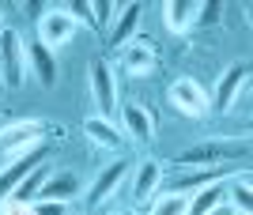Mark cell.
Wrapping results in <instances>:
<instances>
[{
    "label": "cell",
    "mask_w": 253,
    "mask_h": 215,
    "mask_svg": "<svg viewBox=\"0 0 253 215\" xmlns=\"http://www.w3.org/2000/svg\"><path fill=\"white\" fill-rule=\"evenodd\" d=\"M84 132H87V140L95 143V147H102V151H117V155H121V147H125V132L106 117H87Z\"/></svg>",
    "instance_id": "obj_11"
},
{
    "label": "cell",
    "mask_w": 253,
    "mask_h": 215,
    "mask_svg": "<svg viewBox=\"0 0 253 215\" xmlns=\"http://www.w3.org/2000/svg\"><path fill=\"white\" fill-rule=\"evenodd\" d=\"M91 11H95V31H106V27L114 23V15H117V4H110V0H95Z\"/></svg>",
    "instance_id": "obj_23"
},
{
    "label": "cell",
    "mask_w": 253,
    "mask_h": 215,
    "mask_svg": "<svg viewBox=\"0 0 253 215\" xmlns=\"http://www.w3.org/2000/svg\"><path fill=\"white\" fill-rule=\"evenodd\" d=\"M0 19H4V8H0Z\"/></svg>",
    "instance_id": "obj_30"
},
{
    "label": "cell",
    "mask_w": 253,
    "mask_h": 215,
    "mask_svg": "<svg viewBox=\"0 0 253 215\" xmlns=\"http://www.w3.org/2000/svg\"><path fill=\"white\" fill-rule=\"evenodd\" d=\"M223 196H227V189H223V181L208 185V189H201V193L193 196L189 204H185V215H208L215 204H223Z\"/></svg>",
    "instance_id": "obj_20"
},
{
    "label": "cell",
    "mask_w": 253,
    "mask_h": 215,
    "mask_svg": "<svg viewBox=\"0 0 253 215\" xmlns=\"http://www.w3.org/2000/svg\"><path fill=\"white\" fill-rule=\"evenodd\" d=\"M121 215H136V212H121Z\"/></svg>",
    "instance_id": "obj_29"
},
{
    "label": "cell",
    "mask_w": 253,
    "mask_h": 215,
    "mask_svg": "<svg viewBox=\"0 0 253 215\" xmlns=\"http://www.w3.org/2000/svg\"><path fill=\"white\" fill-rule=\"evenodd\" d=\"M223 178H227V170H223V166H197V170H189V174H181L178 181V189H174V193H201L204 185H215V181H223Z\"/></svg>",
    "instance_id": "obj_17"
},
{
    "label": "cell",
    "mask_w": 253,
    "mask_h": 215,
    "mask_svg": "<svg viewBox=\"0 0 253 215\" xmlns=\"http://www.w3.org/2000/svg\"><path fill=\"white\" fill-rule=\"evenodd\" d=\"M76 196H80V178L72 170H61V174H49V181L42 185V193L34 200H61V204H68Z\"/></svg>",
    "instance_id": "obj_13"
},
{
    "label": "cell",
    "mask_w": 253,
    "mask_h": 215,
    "mask_svg": "<svg viewBox=\"0 0 253 215\" xmlns=\"http://www.w3.org/2000/svg\"><path fill=\"white\" fill-rule=\"evenodd\" d=\"M136 23H140V4H128L121 15H114V23H110V34H106V42L114 45V49L128 45V42H132V34H136Z\"/></svg>",
    "instance_id": "obj_15"
},
{
    "label": "cell",
    "mask_w": 253,
    "mask_h": 215,
    "mask_svg": "<svg viewBox=\"0 0 253 215\" xmlns=\"http://www.w3.org/2000/svg\"><path fill=\"white\" fill-rule=\"evenodd\" d=\"M219 4L215 0H208V4H197V19H193V27H211V23H219Z\"/></svg>",
    "instance_id": "obj_24"
},
{
    "label": "cell",
    "mask_w": 253,
    "mask_h": 215,
    "mask_svg": "<svg viewBox=\"0 0 253 215\" xmlns=\"http://www.w3.org/2000/svg\"><path fill=\"white\" fill-rule=\"evenodd\" d=\"M167 102L178 109L181 117H204V113H208V91H204L197 79H189V75H181V79L170 83Z\"/></svg>",
    "instance_id": "obj_5"
},
{
    "label": "cell",
    "mask_w": 253,
    "mask_h": 215,
    "mask_svg": "<svg viewBox=\"0 0 253 215\" xmlns=\"http://www.w3.org/2000/svg\"><path fill=\"white\" fill-rule=\"evenodd\" d=\"M23 72H27V45H23L19 31L4 27L0 31V83L15 91L23 83Z\"/></svg>",
    "instance_id": "obj_3"
},
{
    "label": "cell",
    "mask_w": 253,
    "mask_h": 215,
    "mask_svg": "<svg viewBox=\"0 0 253 215\" xmlns=\"http://www.w3.org/2000/svg\"><path fill=\"white\" fill-rule=\"evenodd\" d=\"M42 162H45V140L34 143V147H27V151H19L15 159L4 162V170H0V204H4V200L15 193V185H19L34 166H42Z\"/></svg>",
    "instance_id": "obj_4"
},
{
    "label": "cell",
    "mask_w": 253,
    "mask_h": 215,
    "mask_svg": "<svg viewBox=\"0 0 253 215\" xmlns=\"http://www.w3.org/2000/svg\"><path fill=\"white\" fill-rule=\"evenodd\" d=\"M121 121H125V132L140 143H148L151 136H155V117H151V109H144L140 102H128V106L121 109Z\"/></svg>",
    "instance_id": "obj_12"
},
{
    "label": "cell",
    "mask_w": 253,
    "mask_h": 215,
    "mask_svg": "<svg viewBox=\"0 0 253 215\" xmlns=\"http://www.w3.org/2000/svg\"><path fill=\"white\" fill-rule=\"evenodd\" d=\"M159 178H163V162H155V159L140 162L136 181H132V200H136V204H148V200H155V193H159Z\"/></svg>",
    "instance_id": "obj_14"
},
{
    "label": "cell",
    "mask_w": 253,
    "mask_h": 215,
    "mask_svg": "<svg viewBox=\"0 0 253 215\" xmlns=\"http://www.w3.org/2000/svg\"><path fill=\"white\" fill-rule=\"evenodd\" d=\"M64 11H68V15L76 19V27H80V23H87V27L95 31V11H91V4H84V0H72V4H68Z\"/></svg>",
    "instance_id": "obj_25"
},
{
    "label": "cell",
    "mask_w": 253,
    "mask_h": 215,
    "mask_svg": "<svg viewBox=\"0 0 253 215\" xmlns=\"http://www.w3.org/2000/svg\"><path fill=\"white\" fill-rule=\"evenodd\" d=\"M231 200L238 212L234 215H250L253 200H250V174H238V178H231Z\"/></svg>",
    "instance_id": "obj_21"
},
{
    "label": "cell",
    "mask_w": 253,
    "mask_h": 215,
    "mask_svg": "<svg viewBox=\"0 0 253 215\" xmlns=\"http://www.w3.org/2000/svg\"><path fill=\"white\" fill-rule=\"evenodd\" d=\"M128 170H132V159H128V155H121L117 162H110V166L95 178V185L87 189V208H102L106 200L117 193V185H125Z\"/></svg>",
    "instance_id": "obj_8"
},
{
    "label": "cell",
    "mask_w": 253,
    "mask_h": 215,
    "mask_svg": "<svg viewBox=\"0 0 253 215\" xmlns=\"http://www.w3.org/2000/svg\"><path fill=\"white\" fill-rule=\"evenodd\" d=\"M76 34V19L68 15L64 8H49L38 15V42L45 45V49H57V45H68Z\"/></svg>",
    "instance_id": "obj_6"
},
{
    "label": "cell",
    "mask_w": 253,
    "mask_h": 215,
    "mask_svg": "<svg viewBox=\"0 0 253 215\" xmlns=\"http://www.w3.org/2000/svg\"><path fill=\"white\" fill-rule=\"evenodd\" d=\"M250 151V132H246L242 140H204V143H193L189 151H181L178 166H185V170H197V166H227V162H234L238 155H246Z\"/></svg>",
    "instance_id": "obj_1"
},
{
    "label": "cell",
    "mask_w": 253,
    "mask_h": 215,
    "mask_svg": "<svg viewBox=\"0 0 253 215\" xmlns=\"http://www.w3.org/2000/svg\"><path fill=\"white\" fill-rule=\"evenodd\" d=\"M208 215H234V208H227V204H215Z\"/></svg>",
    "instance_id": "obj_28"
},
{
    "label": "cell",
    "mask_w": 253,
    "mask_h": 215,
    "mask_svg": "<svg viewBox=\"0 0 253 215\" xmlns=\"http://www.w3.org/2000/svg\"><path fill=\"white\" fill-rule=\"evenodd\" d=\"M91 95H95V106H98V117H114L117 113V83H114V72L106 61H95L91 68Z\"/></svg>",
    "instance_id": "obj_9"
},
{
    "label": "cell",
    "mask_w": 253,
    "mask_h": 215,
    "mask_svg": "<svg viewBox=\"0 0 253 215\" xmlns=\"http://www.w3.org/2000/svg\"><path fill=\"white\" fill-rule=\"evenodd\" d=\"M121 65L128 75H148L155 68V45L148 38H132L128 45H121Z\"/></svg>",
    "instance_id": "obj_10"
},
{
    "label": "cell",
    "mask_w": 253,
    "mask_h": 215,
    "mask_svg": "<svg viewBox=\"0 0 253 215\" xmlns=\"http://www.w3.org/2000/svg\"><path fill=\"white\" fill-rule=\"evenodd\" d=\"M185 204H189V196H185V193H167V196H159V200H155L151 215H185Z\"/></svg>",
    "instance_id": "obj_22"
},
{
    "label": "cell",
    "mask_w": 253,
    "mask_h": 215,
    "mask_svg": "<svg viewBox=\"0 0 253 215\" xmlns=\"http://www.w3.org/2000/svg\"><path fill=\"white\" fill-rule=\"evenodd\" d=\"M0 215H34V204H19V200H4Z\"/></svg>",
    "instance_id": "obj_27"
},
{
    "label": "cell",
    "mask_w": 253,
    "mask_h": 215,
    "mask_svg": "<svg viewBox=\"0 0 253 215\" xmlns=\"http://www.w3.org/2000/svg\"><path fill=\"white\" fill-rule=\"evenodd\" d=\"M250 83V65H231L227 72L219 75V83H215V91L208 95V109L211 113H227V109L234 106V98H238V91Z\"/></svg>",
    "instance_id": "obj_7"
},
{
    "label": "cell",
    "mask_w": 253,
    "mask_h": 215,
    "mask_svg": "<svg viewBox=\"0 0 253 215\" xmlns=\"http://www.w3.org/2000/svg\"><path fill=\"white\" fill-rule=\"evenodd\" d=\"M45 129H49V121H42V117H27V121H11V125H4V129H0V155H4V159H15L19 151L42 143Z\"/></svg>",
    "instance_id": "obj_2"
},
{
    "label": "cell",
    "mask_w": 253,
    "mask_h": 215,
    "mask_svg": "<svg viewBox=\"0 0 253 215\" xmlns=\"http://www.w3.org/2000/svg\"><path fill=\"white\" fill-rule=\"evenodd\" d=\"M49 174H53V170H49V162H42V166H34V170L27 174V178H23L19 185H15V193H11L8 200H19V204H31L34 196L42 193V185L49 181Z\"/></svg>",
    "instance_id": "obj_18"
},
{
    "label": "cell",
    "mask_w": 253,
    "mask_h": 215,
    "mask_svg": "<svg viewBox=\"0 0 253 215\" xmlns=\"http://www.w3.org/2000/svg\"><path fill=\"white\" fill-rule=\"evenodd\" d=\"M197 19V0H170L163 4V23L170 27V34H185Z\"/></svg>",
    "instance_id": "obj_16"
},
{
    "label": "cell",
    "mask_w": 253,
    "mask_h": 215,
    "mask_svg": "<svg viewBox=\"0 0 253 215\" xmlns=\"http://www.w3.org/2000/svg\"><path fill=\"white\" fill-rule=\"evenodd\" d=\"M31 204H34V215H64L61 200H31Z\"/></svg>",
    "instance_id": "obj_26"
},
{
    "label": "cell",
    "mask_w": 253,
    "mask_h": 215,
    "mask_svg": "<svg viewBox=\"0 0 253 215\" xmlns=\"http://www.w3.org/2000/svg\"><path fill=\"white\" fill-rule=\"evenodd\" d=\"M27 57H31V65H34V72H38V79H42V87L57 83V57H53L42 42L27 45Z\"/></svg>",
    "instance_id": "obj_19"
}]
</instances>
